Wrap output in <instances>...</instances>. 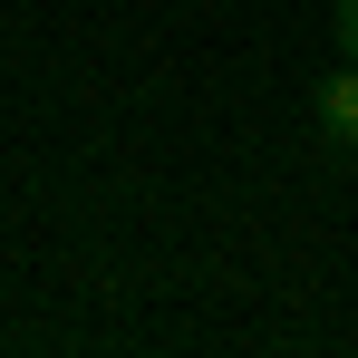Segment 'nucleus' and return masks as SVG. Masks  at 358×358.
Listing matches in <instances>:
<instances>
[{"instance_id":"1","label":"nucleus","mask_w":358,"mask_h":358,"mask_svg":"<svg viewBox=\"0 0 358 358\" xmlns=\"http://www.w3.org/2000/svg\"><path fill=\"white\" fill-rule=\"evenodd\" d=\"M320 136L358 155V68H349V59H339L329 78H320Z\"/></svg>"},{"instance_id":"2","label":"nucleus","mask_w":358,"mask_h":358,"mask_svg":"<svg viewBox=\"0 0 358 358\" xmlns=\"http://www.w3.org/2000/svg\"><path fill=\"white\" fill-rule=\"evenodd\" d=\"M339 59H358V0H339Z\"/></svg>"}]
</instances>
